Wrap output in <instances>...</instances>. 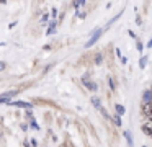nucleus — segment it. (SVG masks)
Returning <instances> with one entry per match:
<instances>
[{"label":"nucleus","instance_id":"obj_8","mask_svg":"<svg viewBox=\"0 0 152 147\" xmlns=\"http://www.w3.org/2000/svg\"><path fill=\"white\" fill-rule=\"evenodd\" d=\"M123 134H124V137H126V140H128L129 146H132L134 142H132V136H131V132H129V131H124Z\"/></svg>","mask_w":152,"mask_h":147},{"label":"nucleus","instance_id":"obj_22","mask_svg":"<svg viewBox=\"0 0 152 147\" xmlns=\"http://www.w3.org/2000/svg\"><path fill=\"white\" fill-rule=\"evenodd\" d=\"M151 110H152V103H151Z\"/></svg>","mask_w":152,"mask_h":147},{"label":"nucleus","instance_id":"obj_15","mask_svg":"<svg viewBox=\"0 0 152 147\" xmlns=\"http://www.w3.org/2000/svg\"><path fill=\"white\" fill-rule=\"evenodd\" d=\"M110 88H111V90H115V87H116V85H115V82H113V78H110Z\"/></svg>","mask_w":152,"mask_h":147},{"label":"nucleus","instance_id":"obj_2","mask_svg":"<svg viewBox=\"0 0 152 147\" xmlns=\"http://www.w3.org/2000/svg\"><path fill=\"white\" fill-rule=\"evenodd\" d=\"M102 34H103V29H95V33L92 34V38L87 41V44H85V48H92L93 44H95L96 41H98L100 38H102Z\"/></svg>","mask_w":152,"mask_h":147},{"label":"nucleus","instance_id":"obj_16","mask_svg":"<svg viewBox=\"0 0 152 147\" xmlns=\"http://www.w3.org/2000/svg\"><path fill=\"white\" fill-rule=\"evenodd\" d=\"M5 67H7V64H5V62H0V72L5 70Z\"/></svg>","mask_w":152,"mask_h":147},{"label":"nucleus","instance_id":"obj_7","mask_svg":"<svg viewBox=\"0 0 152 147\" xmlns=\"http://www.w3.org/2000/svg\"><path fill=\"white\" fill-rule=\"evenodd\" d=\"M115 110H116V114H119V116H121V114H124V106H123V105H118V103H116L115 105Z\"/></svg>","mask_w":152,"mask_h":147},{"label":"nucleus","instance_id":"obj_12","mask_svg":"<svg viewBox=\"0 0 152 147\" xmlns=\"http://www.w3.org/2000/svg\"><path fill=\"white\" fill-rule=\"evenodd\" d=\"M136 48H137V51H139V52H142V51H144V44H142L141 41H137V42H136Z\"/></svg>","mask_w":152,"mask_h":147},{"label":"nucleus","instance_id":"obj_20","mask_svg":"<svg viewBox=\"0 0 152 147\" xmlns=\"http://www.w3.org/2000/svg\"><path fill=\"white\" fill-rule=\"evenodd\" d=\"M121 62L123 64H128V57H121Z\"/></svg>","mask_w":152,"mask_h":147},{"label":"nucleus","instance_id":"obj_6","mask_svg":"<svg viewBox=\"0 0 152 147\" xmlns=\"http://www.w3.org/2000/svg\"><path fill=\"white\" fill-rule=\"evenodd\" d=\"M92 103H93V106L96 108V110H102V101H100V98H96V97H93L92 98Z\"/></svg>","mask_w":152,"mask_h":147},{"label":"nucleus","instance_id":"obj_5","mask_svg":"<svg viewBox=\"0 0 152 147\" xmlns=\"http://www.w3.org/2000/svg\"><path fill=\"white\" fill-rule=\"evenodd\" d=\"M147 103H152V90L151 88L145 90L144 95H142V105H147Z\"/></svg>","mask_w":152,"mask_h":147},{"label":"nucleus","instance_id":"obj_18","mask_svg":"<svg viewBox=\"0 0 152 147\" xmlns=\"http://www.w3.org/2000/svg\"><path fill=\"white\" fill-rule=\"evenodd\" d=\"M51 15H53V16H57V10L53 8V10H51Z\"/></svg>","mask_w":152,"mask_h":147},{"label":"nucleus","instance_id":"obj_21","mask_svg":"<svg viewBox=\"0 0 152 147\" xmlns=\"http://www.w3.org/2000/svg\"><path fill=\"white\" fill-rule=\"evenodd\" d=\"M147 48H152V39H151V41L147 42Z\"/></svg>","mask_w":152,"mask_h":147},{"label":"nucleus","instance_id":"obj_1","mask_svg":"<svg viewBox=\"0 0 152 147\" xmlns=\"http://www.w3.org/2000/svg\"><path fill=\"white\" fill-rule=\"evenodd\" d=\"M82 83L85 85V87H87V90H90V91H96V90H98V85H96L95 82H92V80H90V78H88V75H83V77H82Z\"/></svg>","mask_w":152,"mask_h":147},{"label":"nucleus","instance_id":"obj_10","mask_svg":"<svg viewBox=\"0 0 152 147\" xmlns=\"http://www.w3.org/2000/svg\"><path fill=\"white\" fill-rule=\"evenodd\" d=\"M145 62H147V57H145V56H142L141 61H139V67L144 69V67H145Z\"/></svg>","mask_w":152,"mask_h":147},{"label":"nucleus","instance_id":"obj_4","mask_svg":"<svg viewBox=\"0 0 152 147\" xmlns=\"http://www.w3.org/2000/svg\"><path fill=\"white\" fill-rule=\"evenodd\" d=\"M12 106H17V108H25V110H31L33 105L28 103V101H10Z\"/></svg>","mask_w":152,"mask_h":147},{"label":"nucleus","instance_id":"obj_14","mask_svg":"<svg viewBox=\"0 0 152 147\" xmlns=\"http://www.w3.org/2000/svg\"><path fill=\"white\" fill-rule=\"evenodd\" d=\"M83 5H85V2H75V3H74L75 8H80V7H83Z\"/></svg>","mask_w":152,"mask_h":147},{"label":"nucleus","instance_id":"obj_19","mask_svg":"<svg viewBox=\"0 0 152 147\" xmlns=\"http://www.w3.org/2000/svg\"><path fill=\"white\" fill-rule=\"evenodd\" d=\"M136 23H137V26L141 25V16H136Z\"/></svg>","mask_w":152,"mask_h":147},{"label":"nucleus","instance_id":"obj_3","mask_svg":"<svg viewBox=\"0 0 152 147\" xmlns=\"http://www.w3.org/2000/svg\"><path fill=\"white\" fill-rule=\"evenodd\" d=\"M17 91H18V90H12V91H7V93L0 95V105H2V103H7V105H10V101H12V97H15V95H17Z\"/></svg>","mask_w":152,"mask_h":147},{"label":"nucleus","instance_id":"obj_13","mask_svg":"<svg viewBox=\"0 0 152 147\" xmlns=\"http://www.w3.org/2000/svg\"><path fill=\"white\" fill-rule=\"evenodd\" d=\"M31 127H33V129H39V126H38V123L34 119H31Z\"/></svg>","mask_w":152,"mask_h":147},{"label":"nucleus","instance_id":"obj_9","mask_svg":"<svg viewBox=\"0 0 152 147\" xmlns=\"http://www.w3.org/2000/svg\"><path fill=\"white\" fill-rule=\"evenodd\" d=\"M113 123L116 124V126H121V118H119V114H113Z\"/></svg>","mask_w":152,"mask_h":147},{"label":"nucleus","instance_id":"obj_11","mask_svg":"<svg viewBox=\"0 0 152 147\" xmlns=\"http://www.w3.org/2000/svg\"><path fill=\"white\" fill-rule=\"evenodd\" d=\"M119 16H121V12H119V13H118V15H116V16H115V18H113V20H110V21H108V25H106V28H110V26H111V25H113V23H115V21H116V20H118V18H119Z\"/></svg>","mask_w":152,"mask_h":147},{"label":"nucleus","instance_id":"obj_17","mask_svg":"<svg viewBox=\"0 0 152 147\" xmlns=\"http://www.w3.org/2000/svg\"><path fill=\"white\" fill-rule=\"evenodd\" d=\"M48 20H49V15H48V13H44V15H43V21H48Z\"/></svg>","mask_w":152,"mask_h":147}]
</instances>
